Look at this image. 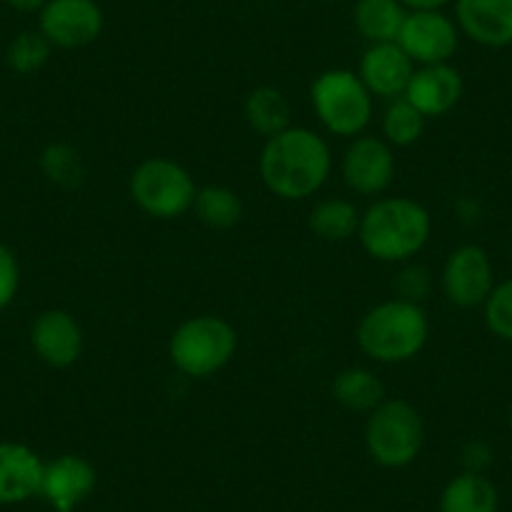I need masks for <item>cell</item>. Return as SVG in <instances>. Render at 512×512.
Returning a JSON list of instances; mask_svg holds the SVG:
<instances>
[{"label":"cell","instance_id":"5","mask_svg":"<svg viewBox=\"0 0 512 512\" xmlns=\"http://www.w3.org/2000/svg\"><path fill=\"white\" fill-rule=\"evenodd\" d=\"M312 108L329 134L357 139L364 134L374 113V96L362 78L349 68H332L314 78Z\"/></svg>","mask_w":512,"mask_h":512},{"label":"cell","instance_id":"7","mask_svg":"<svg viewBox=\"0 0 512 512\" xmlns=\"http://www.w3.org/2000/svg\"><path fill=\"white\" fill-rule=\"evenodd\" d=\"M131 199L154 219H179L191 211L196 199L194 176L171 159H146L128 181Z\"/></svg>","mask_w":512,"mask_h":512},{"label":"cell","instance_id":"4","mask_svg":"<svg viewBox=\"0 0 512 512\" xmlns=\"http://www.w3.org/2000/svg\"><path fill=\"white\" fill-rule=\"evenodd\" d=\"M239 337L226 319L199 314L174 329L169 339V357L181 374L194 379L221 372L234 359Z\"/></svg>","mask_w":512,"mask_h":512},{"label":"cell","instance_id":"16","mask_svg":"<svg viewBox=\"0 0 512 512\" xmlns=\"http://www.w3.org/2000/svg\"><path fill=\"white\" fill-rule=\"evenodd\" d=\"M462 91H465V81L460 71L450 63H437V66L415 68L405 98L425 118H437L450 113L460 103Z\"/></svg>","mask_w":512,"mask_h":512},{"label":"cell","instance_id":"20","mask_svg":"<svg viewBox=\"0 0 512 512\" xmlns=\"http://www.w3.org/2000/svg\"><path fill=\"white\" fill-rule=\"evenodd\" d=\"M244 118L254 134L272 139V136L287 131L292 123V108H289L287 96L274 86H259L246 96Z\"/></svg>","mask_w":512,"mask_h":512},{"label":"cell","instance_id":"23","mask_svg":"<svg viewBox=\"0 0 512 512\" xmlns=\"http://www.w3.org/2000/svg\"><path fill=\"white\" fill-rule=\"evenodd\" d=\"M191 211L204 226L224 231L239 224L244 206H241L239 194L229 186H204V189L196 191Z\"/></svg>","mask_w":512,"mask_h":512},{"label":"cell","instance_id":"17","mask_svg":"<svg viewBox=\"0 0 512 512\" xmlns=\"http://www.w3.org/2000/svg\"><path fill=\"white\" fill-rule=\"evenodd\" d=\"M46 462L21 442H0V505H18L41 495Z\"/></svg>","mask_w":512,"mask_h":512},{"label":"cell","instance_id":"18","mask_svg":"<svg viewBox=\"0 0 512 512\" xmlns=\"http://www.w3.org/2000/svg\"><path fill=\"white\" fill-rule=\"evenodd\" d=\"M500 495L482 472H460L440 495V512H497Z\"/></svg>","mask_w":512,"mask_h":512},{"label":"cell","instance_id":"10","mask_svg":"<svg viewBox=\"0 0 512 512\" xmlns=\"http://www.w3.org/2000/svg\"><path fill=\"white\" fill-rule=\"evenodd\" d=\"M38 31L53 48L91 46L103 31V11L96 0H48L38 13Z\"/></svg>","mask_w":512,"mask_h":512},{"label":"cell","instance_id":"14","mask_svg":"<svg viewBox=\"0 0 512 512\" xmlns=\"http://www.w3.org/2000/svg\"><path fill=\"white\" fill-rule=\"evenodd\" d=\"M412 73H415V63L397 43H374L364 51L357 76L362 78L372 96L395 101L405 96Z\"/></svg>","mask_w":512,"mask_h":512},{"label":"cell","instance_id":"11","mask_svg":"<svg viewBox=\"0 0 512 512\" xmlns=\"http://www.w3.org/2000/svg\"><path fill=\"white\" fill-rule=\"evenodd\" d=\"M397 174V159L392 146L377 136H357L344 151L342 179L349 191L362 196H377L390 189Z\"/></svg>","mask_w":512,"mask_h":512},{"label":"cell","instance_id":"31","mask_svg":"<svg viewBox=\"0 0 512 512\" xmlns=\"http://www.w3.org/2000/svg\"><path fill=\"white\" fill-rule=\"evenodd\" d=\"M407 11H442L447 3H455V0H400Z\"/></svg>","mask_w":512,"mask_h":512},{"label":"cell","instance_id":"21","mask_svg":"<svg viewBox=\"0 0 512 512\" xmlns=\"http://www.w3.org/2000/svg\"><path fill=\"white\" fill-rule=\"evenodd\" d=\"M332 397L349 412H372L384 402V384L369 369L349 367L334 377Z\"/></svg>","mask_w":512,"mask_h":512},{"label":"cell","instance_id":"3","mask_svg":"<svg viewBox=\"0 0 512 512\" xmlns=\"http://www.w3.org/2000/svg\"><path fill=\"white\" fill-rule=\"evenodd\" d=\"M430 339V319L422 304L387 299L362 317L357 344L379 364H402L415 359Z\"/></svg>","mask_w":512,"mask_h":512},{"label":"cell","instance_id":"12","mask_svg":"<svg viewBox=\"0 0 512 512\" xmlns=\"http://www.w3.org/2000/svg\"><path fill=\"white\" fill-rule=\"evenodd\" d=\"M96 467L81 455H61L43 467L41 497L53 512H76L96 490Z\"/></svg>","mask_w":512,"mask_h":512},{"label":"cell","instance_id":"2","mask_svg":"<svg viewBox=\"0 0 512 512\" xmlns=\"http://www.w3.org/2000/svg\"><path fill=\"white\" fill-rule=\"evenodd\" d=\"M432 234L430 211L407 196L377 199L359 221V244L372 259L405 264L420 254Z\"/></svg>","mask_w":512,"mask_h":512},{"label":"cell","instance_id":"6","mask_svg":"<svg viewBox=\"0 0 512 512\" xmlns=\"http://www.w3.org/2000/svg\"><path fill=\"white\" fill-rule=\"evenodd\" d=\"M364 445L379 467L402 470L420 457L425 445V422L415 405L405 400H384L374 407L364 427Z\"/></svg>","mask_w":512,"mask_h":512},{"label":"cell","instance_id":"1","mask_svg":"<svg viewBox=\"0 0 512 512\" xmlns=\"http://www.w3.org/2000/svg\"><path fill=\"white\" fill-rule=\"evenodd\" d=\"M332 174V151L327 141L304 126H289L272 136L259 156V176L274 196L302 201L317 194Z\"/></svg>","mask_w":512,"mask_h":512},{"label":"cell","instance_id":"24","mask_svg":"<svg viewBox=\"0 0 512 512\" xmlns=\"http://www.w3.org/2000/svg\"><path fill=\"white\" fill-rule=\"evenodd\" d=\"M425 123L427 118L405 96L395 98L382 116V136L390 146L405 149V146L417 144L422 139Z\"/></svg>","mask_w":512,"mask_h":512},{"label":"cell","instance_id":"19","mask_svg":"<svg viewBox=\"0 0 512 512\" xmlns=\"http://www.w3.org/2000/svg\"><path fill=\"white\" fill-rule=\"evenodd\" d=\"M407 8L400 0H357L354 6V28L364 41L397 43Z\"/></svg>","mask_w":512,"mask_h":512},{"label":"cell","instance_id":"33","mask_svg":"<svg viewBox=\"0 0 512 512\" xmlns=\"http://www.w3.org/2000/svg\"><path fill=\"white\" fill-rule=\"evenodd\" d=\"M507 422H510V430H512V407H510V417H507Z\"/></svg>","mask_w":512,"mask_h":512},{"label":"cell","instance_id":"8","mask_svg":"<svg viewBox=\"0 0 512 512\" xmlns=\"http://www.w3.org/2000/svg\"><path fill=\"white\" fill-rule=\"evenodd\" d=\"M440 282L447 302L460 309H475L495 289V269L482 246L462 244L447 256Z\"/></svg>","mask_w":512,"mask_h":512},{"label":"cell","instance_id":"28","mask_svg":"<svg viewBox=\"0 0 512 512\" xmlns=\"http://www.w3.org/2000/svg\"><path fill=\"white\" fill-rule=\"evenodd\" d=\"M432 292V274L430 269L422 267V264H407L397 272L395 277V294L397 299H405V302L422 304Z\"/></svg>","mask_w":512,"mask_h":512},{"label":"cell","instance_id":"32","mask_svg":"<svg viewBox=\"0 0 512 512\" xmlns=\"http://www.w3.org/2000/svg\"><path fill=\"white\" fill-rule=\"evenodd\" d=\"M8 6L13 11H21V13H41V8L46 6L48 0H6Z\"/></svg>","mask_w":512,"mask_h":512},{"label":"cell","instance_id":"30","mask_svg":"<svg viewBox=\"0 0 512 512\" xmlns=\"http://www.w3.org/2000/svg\"><path fill=\"white\" fill-rule=\"evenodd\" d=\"M462 462L467 472H485V467L492 462V450L485 442H470L462 452Z\"/></svg>","mask_w":512,"mask_h":512},{"label":"cell","instance_id":"22","mask_svg":"<svg viewBox=\"0 0 512 512\" xmlns=\"http://www.w3.org/2000/svg\"><path fill=\"white\" fill-rule=\"evenodd\" d=\"M362 214L347 199H324L309 214V229L324 241H347L357 236Z\"/></svg>","mask_w":512,"mask_h":512},{"label":"cell","instance_id":"13","mask_svg":"<svg viewBox=\"0 0 512 512\" xmlns=\"http://www.w3.org/2000/svg\"><path fill=\"white\" fill-rule=\"evenodd\" d=\"M31 344L48 367H71L83 354V329L66 309H46L33 322Z\"/></svg>","mask_w":512,"mask_h":512},{"label":"cell","instance_id":"29","mask_svg":"<svg viewBox=\"0 0 512 512\" xmlns=\"http://www.w3.org/2000/svg\"><path fill=\"white\" fill-rule=\"evenodd\" d=\"M21 287V264H18L13 249L0 244V312L11 307Z\"/></svg>","mask_w":512,"mask_h":512},{"label":"cell","instance_id":"9","mask_svg":"<svg viewBox=\"0 0 512 512\" xmlns=\"http://www.w3.org/2000/svg\"><path fill=\"white\" fill-rule=\"evenodd\" d=\"M397 46L415 66L450 63L460 46V28L442 11H407Z\"/></svg>","mask_w":512,"mask_h":512},{"label":"cell","instance_id":"27","mask_svg":"<svg viewBox=\"0 0 512 512\" xmlns=\"http://www.w3.org/2000/svg\"><path fill=\"white\" fill-rule=\"evenodd\" d=\"M482 307H485L487 329L497 339L512 342V277L495 284V289H492V294Z\"/></svg>","mask_w":512,"mask_h":512},{"label":"cell","instance_id":"15","mask_svg":"<svg viewBox=\"0 0 512 512\" xmlns=\"http://www.w3.org/2000/svg\"><path fill=\"white\" fill-rule=\"evenodd\" d=\"M455 23L477 46H512V0H455Z\"/></svg>","mask_w":512,"mask_h":512},{"label":"cell","instance_id":"25","mask_svg":"<svg viewBox=\"0 0 512 512\" xmlns=\"http://www.w3.org/2000/svg\"><path fill=\"white\" fill-rule=\"evenodd\" d=\"M53 46L46 41L41 31H26L21 36H16L11 41L6 51L8 68L18 76H31V73H38L51 58Z\"/></svg>","mask_w":512,"mask_h":512},{"label":"cell","instance_id":"26","mask_svg":"<svg viewBox=\"0 0 512 512\" xmlns=\"http://www.w3.org/2000/svg\"><path fill=\"white\" fill-rule=\"evenodd\" d=\"M41 169L53 184L76 189L86 179V166H83L81 154L68 144H51L41 154Z\"/></svg>","mask_w":512,"mask_h":512}]
</instances>
